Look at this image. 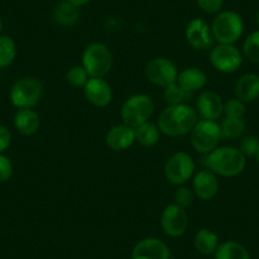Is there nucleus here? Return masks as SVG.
Listing matches in <instances>:
<instances>
[{"label":"nucleus","instance_id":"c85d7f7f","mask_svg":"<svg viewBox=\"0 0 259 259\" xmlns=\"http://www.w3.org/2000/svg\"><path fill=\"white\" fill-rule=\"evenodd\" d=\"M89 79H91V76L83 68V65H75V66L69 69V71L66 73V80L70 85L75 87V88H84Z\"/></svg>","mask_w":259,"mask_h":259},{"label":"nucleus","instance_id":"0eeeda50","mask_svg":"<svg viewBox=\"0 0 259 259\" xmlns=\"http://www.w3.org/2000/svg\"><path fill=\"white\" fill-rule=\"evenodd\" d=\"M42 94H44V85L38 79L22 78L13 84L9 98L16 108H33L39 103Z\"/></svg>","mask_w":259,"mask_h":259},{"label":"nucleus","instance_id":"473e14b6","mask_svg":"<svg viewBox=\"0 0 259 259\" xmlns=\"http://www.w3.org/2000/svg\"><path fill=\"white\" fill-rule=\"evenodd\" d=\"M198 8L207 14L220 13L224 7V0H196Z\"/></svg>","mask_w":259,"mask_h":259},{"label":"nucleus","instance_id":"cd10ccee","mask_svg":"<svg viewBox=\"0 0 259 259\" xmlns=\"http://www.w3.org/2000/svg\"><path fill=\"white\" fill-rule=\"evenodd\" d=\"M243 54L246 59L259 64V29L245 38L243 44Z\"/></svg>","mask_w":259,"mask_h":259},{"label":"nucleus","instance_id":"dca6fc26","mask_svg":"<svg viewBox=\"0 0 259 259\" xmlns=\"http://www.w3.org/2000/svg\"><path fill=\"white\" fill-rule=\"evenodd\" d=\"M83 89L87 101L99 108L108 106L113 98L111 85L103 78H91Z\"/></svg>","mask_w":259,"mask_h":259},{"label":"nucleus","instance_id":"4be33fe9","mask_svg":"<svg viewBox=\"0 0 259 259\" xmlns=\"http://www.w3.org/2000/svg\"><path fill=\"white\" fill-rule=\"evenodd\" d=\"M219 245V236L210 229H200L194 236V248L202 255H213Z\"/></svg>","mask_w":259,"mask_h":259},{"label":"nucleus","instance_id":"c756f323","mask_svg":"<svg viewBox=\"0 0 259 259\" xmlns=\"http://www.w3.org/2000/svg\"><path fill=\"white\" fill-rule=\"evenodd\" d=\"M246 108L245 103L240 99L233 98L229 99L224 103V117H236V118H244Z\"/></svg>","mask_w":259,"mask_h":259},{"label":"nucleus","instance_id":"f03ea898","mask_svg":"<svg viewBox=\"0 0 259 259\" xmlns=\"http://www.w3.org/2000/svg\"><path fill=\"white\" fill-rule=\"evenodd\" d=\"M203 156L202 164L205 168L225 178L239 176L246 165V156L239 149L231 146H218Z\"/></svg>","mask_w":259,"mask_h":259},{"label":"nucleus","instance_id":"2eb2a0df","mask_svg":"<svg viewBox=\"0 0 259 259\" xmlns=\"http://www.w3.org/2000/svg\"><path fill=\"white\" fill-rule=\"evenodd\" d=\"M192 191L194 196L202 201H210L219 192L218 176L208 169L196 173L192 179Z\"/></svg>","mask_w":259,"mask_h":259},{"label":"nucleus","instance_id":"a211bd4d","mask_svg":"<svg viewBox=\"0 0 259 259\" xmlns=\"http://www.w3.org/2000/svg\"><path fill=\"white\" fill-rule=\"evenodd\" d=\"M235 98L244 103H250L259 98V75L244 74L235 84Z\"/></svg>","mask_w":259,"mask_h":259},{"label":"nucleus","instance_id":"5701e85b","mask_svg":"<svg viewBox=\"0 0 259 259\" xmlns=\"http://www.w3.org/2000/svg\"><path fill=\"white\" fill-rule=\"evenodd\" d=\"M135 140L136 143L145 148H151V146L156 145L160 140V130H159L158 124L148 121L136 127Z\"/></svg>","mask_w":259,"mask_h":259},{"label":"nucleus","instance_id":"b1692460","mask_svg":"<svg viewBox=\"0 0 259 259\" xmlns=\"http://www.w3.org/2000/svg\"><path fill=\"white\" fill-rule=\"evenodd\" d=\"M215 259H251L250 254L244 245L234 240L224 241L213 254Z\"/></svg>","mask_w":259,"mask_h":259},{"label":"nucleus","instance_id":"4c0bfd02","mask_svg":"<svg viewBox=\"0 0 259 259\" xmlns=\"http://www.w3.org/2000/svg\"><path fill=\"white\" fill-rule=\"evenodd\" d=\"M255 158H256V161L259 163V148H258V151H256V154H255Z\"/></svg>","mask_w":259,"mask_h":259},{"label":"nucleus","instance_id":"f8f14e48","mask_svg":"<svg viewBox=\"0 0 259 259\" xmlns=\"http://www.w3.org/2000/svg\"><path fill=\"white\" fill-rule=\"evenodd\" d=\"M186 39L189 46L197 51L211 49L215 44L211 27L202 18H194L187 24Z\"/></svg>","mask_w":259,"mask_h":259},{"label":"nucleus","instance_id":"1a4fd4ad","mask_svg":"<svg viewBox=\"0 0 259 259\" xmlns=\"http://www.w3.org/2000/svg\"><path fill=\"white\" fill-rule=\"evenodd\" d=\"M210 62L218 71L235 73L243 64V55L235 45L218 44L210 54Z\"/></svg>","mask_w":259,"mask_h":259},{"label":"nucleus","instance_id":"412c9836","mask_svg":"<svg viewBox=\"0 0 259 259\" xmlns=\"http://www.w3.org/2000/svg\"><path fill=\"white\" fill-rule=\"evenodd\" d=\"M79 8L74 4L69 3L68 0H62L55 7L52 12V18L57 26L73 27L79 21Z\"/></svg>","mask_w":259,"mask_h":259},{"label":"nucleus","instance_id":"bb28decb","mask_svg":"<svg viewBox=\"0 0 259 259\" xmlns=\"http://www.w3.org/2000/svg\"><path fill=\"white\" fill-rule=\"evenodd\" d=\"M17 56V45L9 36H0V69L8 68Z\"/></svg>","mask_w":259,"mask_h":259},{"label":"nucleus","instance_id":"7ed1b4c3","mask_svg":"<svg viewBox=\"0 0 259 259\" xmlns=\"http://www.w3.org/2000/svg\"><path fill=\"white\" fill-rule=\"evenodd\" d=\"M211 32L213 39L218 44L234 45L243 36V18L240 14L234 11H221L213 18Z\"/></svg>","mask_w":259,"mask_h":259},{"label":"nucleus","instance_id":"2f4dec72","mask_svg":"<svg viewBox=\"0 0 259 259\" xmlns=\"http://www.w3.org/2000/svg\"><path fill=\"white\" fill-rule=\"evenodd\" d=\"M259 148V139L255 136H245L241 139L239 150L245 156H255Z\"/></svg>","mask_w":259,"mask_h":259},{"label":"nucleus","instance_id":"f704fd0d","mask_svg":"<svg viewBox=\"0 0 259 259\" xmlns=\"http://www.w3.org/2000/svg\"><path fill=\"white\" fill-rule=\"evenodd\" d=\"M12 144V133L8 127L0 126V154H3Z\"/></svg>","mask_w":259,"mask_h":259},{"label":"nucleus","instance_id":"ddd939ff","mask_svg":"<svg viewBox=\"0 0 259 259\" xmlns=\"http://www.w3.org/2000/svg\"><path fill=\"white\" fill-rule=\"evenodd\" d=\"M196 111L202 119L218 121L224 116V101L218 93L211 91L201 92L196 103Z\"/></svg>","mask_w":259,"mask_h":259},{"label":"nucleus","instance_id":"f257e3e1","mask_svg":"<svg viewBox=\"0 0 259 259\" xmlns=\"http://www.w3.org/2000/svg\"><path fill=\"white\" fill-rule=\"evenodd\" d=\"M198 122V113L196 108L187 104L166 106L158 118V127L160 133L170 138H179L191 134Z\"/></svg>","mask_w":259,"mask_h":259},{"label":"nucleus","instance_id":"4468645a","mask_svg":"<svg viewBox=\"0 0 259 259\" xmlns=\"http://www.w3.org/2000/svg\"><path fill=\"white\" fill-rule=\"evenodd\" d=\"M131 259H170V250L158 238H145L134 248Z\"/></svg>","mask_w":259,"mask_h":259},{"label":"nucleus","instance_id":"9d476101","mask_svg":"<svg viewBox=\"0 0 259 259\" xmlns=\"http://www.w3.org/2000/svg\"><path fill=\"white\" fill-rule=\"evenodd\" d=\"M145 74L149 81L154 85L165 88L177 83L179 71L176 64L166 57H154L146 65Z\"/></svg>","mask_w":259,"mask_h":259},{"label":"nucleus","instance_id":"6e6552de","mask_svg":"<svg viewBox=\"0 0 259 259\" xmlns=\"http://www.w3.org/2000/svg\"><path fill=\"white\" fill-rule=\"evenodd\" d=\"M194 170H196V164L193 158L186 151H178L173 154L166 160L164 166L166 181L177 187L183 186L189 179L193 178Z\"/></svg>","mask_w":259,"mask_h":259},{"label":"nucleus","instance_id":"a878e982","mask_svg":"<svg viewBox=\"0 0 259 259\" xmlns=\"http://www.w3.org/2000/svg\"><path fill=\"white\" fill-rule=\"evenodd\" d=\"M164 99L168 106H177V104H187L192 98V93L182 88L178 83L170 84L164 88Z\"/></svg>","mask_w":259,"mask_h":259},{"label":"nucleus","instance_id":"f3484780","mask_svg":"<svg viewBox=\"0 0 259 259\" xmlns=\"http://www.w3.org/2000/svg\"><path fill=\"white\" fill-rule=\"evenodd\" d=\"M135 143V128L124 123L111 127L106 135L107 146L114 151L127 150Z\"/></svg>","mask_w":259,"mask_h":259},{"label":"nucleus","instance_id":"aec40b11","mask_svg":"<svg viewBox=\"0 0 259 259\" xmlns=\"http://www.w3.org/2000/svg\"><path fill=\"white\" fill-rule=\"evenodd\" d=\"M177 83L187 92L193 94L194 92H200L205 88L207 84V75L198 68H186L179 71Z\"/></svg>","mask_w":259,"mask_h":259},{"label":"nucleus","instance_id":"c9c22d12","mask_svg":"<svg viewBox=\"0 0 259 259\" xmlns=\"http://www.w3.org/2000/svg\"><path fill=\"white\" fill-rule=\"evenodd\" d=\"M69 3L74 4L75 7H78V8H80V7L85 6V4H88L91 0H68Z\"/></svg>","mask_w":259,"mask_h":259},{"label":"nucleus","instance_id":"39448f33","mask_svg":"<svg viewBox=\"0 0 259 259\" xmlns=\"http://www.w3.org/2000/svg\"><path fill=\"white\" fill-rule=\"evenodd\" d=\"M155 109L153 98L148 94H134L124 101L121 108V118L124 124L136 128L150 121Z\"/></svg>","mask_w":259,"mask_h":259},{"label":"nucleus","instance_id":"423d86ee","mask_svg":"<svg viewBox=\"0 0 259 259\" xmlns=\"http://www.w3.org/2000/svg\"><path fill=\"white\" fill-rule=\"evenodd\" d=\"M221 140L220 123L210 119H198L191 131V144L197 153L206 155L219 146Z\"/></svg>","mask_w":259,"mask_h":259},{"label":"nucleus","instance_id":"58836bf2","mask_svg":"<svg viewBox=\"0 0 259 259\" xmlns=\"http://www.w3.org/2000/svg\"><path fill=\"white\" fill-rule=\"evenodd\" d=\"M2 29H3V21L0 18V32H2Z\"/></svg>","mask_w":259,"mask_h":259},{"label":"nucleus","instance_id":"7c9ffc66","mask_svg":"<svg viewBox=\"0 0 259 259\" xmlns=\"http://www.w3.org/2000/svg\"><path fill=\"white\" fill-rule=\"evenodd\" d=\"M194 200V193L191 188L184 186H179L177 188L176 193H174V201L176 205L181 206V207L187 208L193 203Z\"/></svg>","mask_w":259,"mask_h":259},{"label":"nucleus","instance_id":"9b49d317","mask_svg":"<svg viewBox=\"0 0 259 259\" xmlns=\"http://www.w3.org/2000/svg\"><path fill=\"white\" fill-rule=\"evenodd\" d=\"M189 225V218L186 208L176 205H168L160 215V226L164 233L171 238L182 236Z\"/></svg>","mask_w":259,"mask_h":259},{"label":"nucleus","instance_id":"e433bc0d","mask_svg":"<svg viewBox=\"0 0 259 259\" xmlns=\"http://www.w3.org/2000/svg\"><path fill=\"white\" fill-rule=\"evenodd\" d=\"M255 21H256V24H258V27H259V11H258V13H256Z\"/></svg>","mask_w":259,"mask_h":259},{"label":"nucleus","instance_id":"72a5a7b5","mask_svg":"<svg viewBox=\"0 0 259 259\" xmlns=\"http://www.w3.org/2000/svg\"><path fill=\"white\" fill-rule=\"evenodd\" d=\"M13 176V164L4 154H0V183H6Z\"/></svg>","mask_w":259,"mask_h":259},{"label":"nucleus","instance_id":"20e7f679","mask_svg":"<svg viewBox=\"0 0 259 259\" xmlns=\"http://www.w3.org/2000/svg\"><path fill=\"white\" fill-rule=\"evenodd\" d=\"M81 65L91 78H104L112 69L113 55L107 45L94 42L84 50Z\"/></svg>","mask_w":259,"mask_h":259},{"label":"nucleus","instance_id":"393cba45","mask_svg":"<svg viewBox=\"0 0 259 259\" xmlns=\"http://www.w3.org/2000/svg\"><path fill=\"white\" fill-rule=\"evenodd\" d=\"M245 121L236 117H224L220 123L221 139L224 140H236L245 133Z\"/></svg>","mask_w":259,"mask_h":259},{"label":"nucleus","instance_id":"6ab92c4d","mask_svg":"<svg viewBox=\"0 0 259 259\" xmlns=\"http://www.w3.org/2000/svg\"><path fill=\"white\" fill-rule=\"evenodd\" d=\"M41 126L38 113L32 108L18 109L14 114V127L21 135L32 136L37 133Z\"/></svg>","mask_w":259,"mask_h":259}]
</instances>
